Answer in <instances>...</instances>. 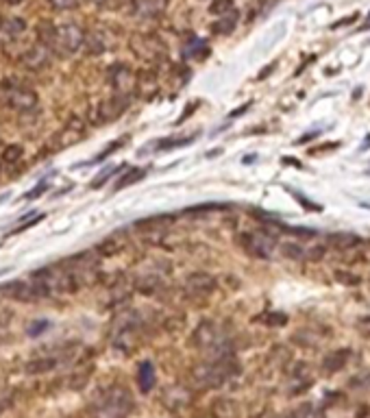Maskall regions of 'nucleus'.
Segmentation results:
<instances>
[{"instance_id": "obj_1", "label": "nucleus", "mask_w": 370, "mask_h": 418, "mask_svg": "<svg viewBox=\"0 0 370 418\" xmlns=\"http://www.w3.org/2000/svg\"><path fill=\"white\" fill-rule=\"evenodd\" d=\"M33 281L37 284V288L42 290L44 297H61V294L77 292L81 288L79 279L74 277L68 260L40 268L37 273H33Z\"/></svg>"}, {"instance_id": "obj_2", "label": "nucleus", "mask_w": 370, "mask_h": 418, "mask_svg": "<svg viewBox=\"0 0 370 418\" xmlns=\"http://www.w3.org/2000/svg\"><path fill=\"white\" fill-rule=\"evenodd\" d=\"M194 347L203 353L207 360H218L233 355V342L229 331L222 327L220 323L205 321L194 329Z\"/></svg>"}, {"instance_id": "obj_3", "label": "nucleus", "mask_w": 370, "mask_h": 418, "mask_svg": "<svg viewBox=\"0 0 370 418\" xmlns=\"http://www.w3.org/2000/svg\"><path fill=\"white\" fill-rule=\"evenodd\" d=\"M238 373H240V364L236 362L233 355H227V358L207 360L205 364L196 366L192 371V384L199 390H212V388L225 386Z\"/></svg>"}, {"instance_id": "obj_4", "label": "nucleus", "mask_w": 370, "mask_h": 418, "mask_svg": "<svg viewBox=\"0 0 370 418\" xmlns=\"http://www.w3.org/2000/svg\"><path fill=\"white\" fill-rule=\"evenodd\" d=\"M133 412V395L125 386H109L90 408V418H129Z\"/></svg>"}, {"instance_id": "obj_5", "label": "nucleus", "mask_w": 370, "mask_h": 418, "mask_svg": "<svg viewBox=\"0 0 370 418\" xmlns=\"http://www.w3.org/2000/svg\"><path fill=\"white\" fill-rule=\"evenodd\" d=\"M85 40V33L79 24H57V27H44L42 31V44L51 48V53L57 57H72L81 51Z\"/></svg>"}, {"instance_id": "obj_6", "label": "nucleus", "mask_w": 370, "mask_h": 418, "mask_svg": "<svg viewBox=\"0 0 370 418\" xmlns=\"http://www.w3.org/2000/svg\"><path fill=\"white\" fill-rule=\"evenodd\" d=\"M0 103L11 112L33 114L40 105V96L18 79H3L0 81Z\"/></svg>"}, {"instance_id": "obj_7", "label": "nucleus", "mask_w": 370, "mask_h": 418, "mask_svg": "<svg viewBox=\"0 0 370 418\" xmlns=\"http://www.w3.org/2000/svg\"><path fill=\"white\" fill-rule=\"evenodd\" d=\"M142 329V316L140 312H133V310H127V312H120L114 323H111V340L118 349H129L131 344L138 340V334Z\"/></svg>"}, {"instance_id": "obj_8", "label": "nucleus", "mask_w": 370, "mask_h": 418, "mask_svg": "<svg viewBox=\"0 0 370 418\" xmlns=\"http://www.w3.org/2000/svg\"><path fill=\"white\" fill-rule=\"evenodd\" d=\"M74 358V349L72 347H44L42 353L33 355V358L27 362V373L31 375H44L51 373L55 368L68 364Z\"/></svg>"}, {"instance_id": "obj_9", "label": "nucleus", "mask_w": 370, "mask_h": 418, "mask_svg": "<svg viewBox=\"0 0 370 418\" xmlns=\"http://www.w3.org/2000/svg\"><path fill=\"white\" fill-rule=\"evenodd\" d=\"M238 244L240 247L257 257V260H270L277 249V238L270 236L266 231H255V233H240L238 236Z\"/></svg>"}, {"instance_id": "obj_10", "label": "nucleus", "mask_w": 370, "mask_h": 418, "mask_svg": "<svg viewBox=\"0 0 370 418\" xmlns=\"http://www.w3.org/2000/svg\"><path fill=\"white\" fill-rule=\"evenodd\" d=\"M131 51L144 61H162L166 59V46L164 42L148 33H138L131 38Z\"/></svg>"}, {"instance_id": "obj_11", "label": "nucleus", "mask_w": 370, "mask_h": 418, "mask_svg": "<svg viewBox=\"0 0 370 418\" xmlns=\"http://www.w3.org/2000/svg\"><path fill=\"white\" fill-rule=\"evenodd\" d=\"M0 294L11 301H22V303H35L40 299H46L33 279L31 281H9V284L0 286Z\"/></svg>"}, {"instance_id": "obj_12", "label": "nucleus", "mask_w": 370, "mask_h": 418, "mask_svg": "<svg viewBox=\"0 0 370 418\" xmlns=\"http://www.w3.org/2000/svg\"><path fill=\"white\" fill-rule=\"evenodd\" d=\"M216 290V279L207 273H192L183 281V292L190 299H205Z\"/></svg>"}, {"instance_id": "obj_13", "label": "nucleus", "mask_w": 370, "mask_h": 418, "mask_svg": "<svg viewBox=\"0 0 370 418\" xmlns=\"http://www.w3.org/2000/svg\"><path fill=\"white\" fill-rule=\"evenodd\" d=\"M135 81H138V77H135V72L125 66V64H116L111 66L109 70V83L111 88L116 90L118 96H131V92H135Z\"/></svg>"}, {"instance_id": "obj_14", "label": "nucleus", "mask_w": 370, "mask_h": 418, "mask_svg": "<svg viewBox=\"0 0 370 418\" xmlns=\"http://www.w3.org/2000/svg\"><path fill=\"white\" fill-rule=\"evenodd\" d=\"M127 107H129V98L116 94L114 98H109V101L98 105V109H96V122H98V125L114 122V120H118L122 114L127 112Z\"/></svg>"}, {"instance_id": "obj_15", "label": "nucleus", "mask_w": 370, "mask_h": 418, "mask_svg": "<svg viewBox=\"0 0 370 418\" xmlns=\"http://www.w3.org/2000/svg\"><path fill=\"white\" fill-rule=\"evenodd\" d=\"M51 48H48L46 44H42V42H37V44H33V46H29L27 51L22 53V64H24V68H29V70H33V72H40V70H44L48 64H51Z\"/></svg>"}, {"instance_id": "obj_16", "label": "nucleus", "mask_w": 370, "mask_h": 418, "mask_svg": "<svg viewBox=\"0 0 370 418\" xmlns=\"http://www.w3.org/2000/svg\"><path fill=\"white\" fill-rule=\"evenodd\" d=\"M170 0H133V16L140 20H153L164 16Z\"/></svg>"}, {"instance_id": "obj_17", "label": "nucleus", "mask_w": 370, "mask_h": 418, "mask_svg": "<svg viewBox=\"0 0 370 418\" xmlns=\"http://www.w3.org/2000/svg\"><path fill=\"white\" fill-rule=\"evenodd\" d=\"M24 31H27V22L22 18H18V16L0 18V44L16 42Z\"/></svg>"}, {"instance_id": "obj_18", "label": "nucleus", "mask_w": 370, "mask_h": 418, "mask_svg": "<svg viewBox=\"0 0 370 418\" xmlns=\"http://www.w3.org/2000/svg\"><path fill=\"white\" fill-rule=\"evenodd\" d=\"M351 358V349H336V351H331L325 355V360H323V371L327 375H333V373H338L342 371L344 366H347Z\"/></svg>"}, {"instance_id": "obj_19", "label": "nucleus", "mask_w": 370, "mask_h": 418, "mask_svg": "<svg viewBox=\"0 0 370 418\" xmlns=\"http://www.w3.org/2000/svg\"><path fill=\"white\" fill-rule=\"evenodd\" d=\"M327 244L338 251H349L355 249L357 244H362V238L355 236V233H347V231H336V233H329L327 236Z\"/></svg>"}, {"instance_id": "obj_20", "label": "nucleus", "mask_w": 370, "mask_h": 418, "mask_svg": "<svg viewBox=\"0 0 370 418\" xmlns=\"http://www.w3.org/2000/svg\"><path fill=\"white\" fill-rule=\"evenodd\" d=\"M125 242H127V236H125V231H118V233H111L109 238H105L101 244H98V253L101 255H116L120 253L122 249H125Z\"/></svg>"}, {"instance_id": "obj_21", "label": "nucleus", "mask_w": 370, "mask_h": 418, "mask_svg": "<svg viewBox=\"0 0 370 418\" xmlns=\"http://www.w3.org/2000/svg\"><path fill=\"white\" fill-rule=\"evenodd\" d=\"M164 284V277L159 270H153V273H142L138 275V279H135V286H138V290L146 292V294H151L155 290H159Z\"/></svg>"}, {"instance_id": "obj_22", "label": "nucleus", "mask_w": 370, "mask_h": 418, "mask_svg": "<svg viewBox=\"0 0 370 418\" xmlns=\"http://www.w3.org/2000/svg\"><path fill=\"white\" fill-rule=\"evenodd\" d=\"M238 18H240V14L236 9L231 11V14H227V16H220L216 22H212V33H216V35H229V33H233V29L238 27Z\"/></svg>"}, {"instance_id": "obj_23", "label": "nucleus", "mask_w": 370, "mask_h": 418, "mask_svg": "<svg viewBox=\"0 0 370 418\" xmlns=\"http://www.w3.org/2000/svg\"><path fill=\"white\" fill-rule=\"evenodd\" d=\"M83 46H85V51H88L90 55H103L107 51V38H105V33H90V35H85V40H83Z\"/></svg>"}, {"instance_id": "obj_24", "label": "nucleus", "mask_w": 370, "mask_h": 418, "mask_svg": "<svg viewBox=\"0 0 370 418\" xmlns=\"http://www.w3.org/2000/svg\"><path fill=\"white\" fill-rule=\"evenodd\" d=\"M138 384L142 392H151L155 388V366L151 362H142L140 364V373H138Z\"/></svg>"}, {"instance_id": "obj_25", "label": "nucleus", "mask_w": 370, "mask_h": 418, "mask_svg": "<svg viewBox=\"0 0 370 418\" xmlns=\"http://www.w3.org/2000/svg\"><path fill=\"white\" fill-rule=\"evenodd\" d=\"M281 253H283V257H288V260H294V262L305 260V249L301 247V244H296V242L281 244Z\"/></svg>"}, {"instance_id": "obj_26", "label": "nucleus", "mask_w": 370, "mask_h": 418, "mask_svg": "<svg viewBox=\"0 0 370 418\" xmlns=\"http://www.w3.org/2000/svg\"><path fill=\"white\" fill-rule=\"evenodd\" d=\"M233 9H236V5H233V0H212V5H209V14L220 18V16L231 14Z\"/></svg>"}, {"instance_id": "obj_27", "label": "nucleus", "mask_w": 370, "mask_h": 418, "mask_svg": "<svg viewBox=\"0 0 370 418\" xmlns=\"http://www.w3.org/2000/svg\"><path fill=\"white\" fill-rule=\"evenodd\" d=\"M22 155H24L22 146H18V144H14V146H7V149L3 151V164L14 166V164H18V162H20Z\"/></svg>"}, {"instance_id": "obj_28", "label": "nucleus", "mask_w": 370, "mask_h": 418, "mask_svg": "<svg viewBox=\"0 0 370 418\" xmlns=\"http://www.w3.org/2000/svg\"><path fill=\"white\" fill-rule=\"evenodd\" d=\"M336 281L338 284H342V286H349V288H357L362 284V279L357 277V275H353V273H347V270H336Z\"/></svg>"}, {"instance_id": "obj_29", "label": "nucleus", "mask_w": 370, "mask_h": 418, "mask_svg": "<svg viewBox=\"0 0 370 418\" xmlns=\"http://www.w3.org/2000/svg\"><path fill=\"white\" fill-rule=\"evenodd\" d=\"M259 321L266 323L268 327H283V325L288 323V316L286 314H279V312H270V314L259 318Z\"/></svg>"}, {"instance_id": "obj_30", "label": "nucleus", "mask_w": 370, "mask_h": 418, "mask_svg": "<svg viewBox=\"0 0 370 418\" xmlns=\"http://www.w3.org/2000/svg\"><path fill=\"white\" fill-rule=\"evenodd\" d=\"M140 179H144V170H129V175L127 177H122L120 181H118V186H116V190H122V188H127V186H133V183H138Z\"/></svg>"}, {"instance_id": "obj_31", "label": "nucleus", "mask_w": 370, "mask_h": 418, "mask_svg": "<svg viewBox=\"0 0 370 418\" xmlns=\"http://www.w3.org/2000/svg\"><path fill=\"white\" fill-rule=\"evenodd\" d=\"M325 255H327V244H318V247H312L310 251H305V260L320 262V260H325Z\"/></svg>"}, {"instance_id": "obj_32", "label": "nucleus", "mask_w": 370, "mask_h": 418, "mask_svg": "<svg viewBox=\"0 0 370 418\" xmlns=\"http://www.w3.org/2000/svg\"><path fill=\"white\" fill-rule=\"evenodd\" d=\"M281 233H292V236H301V238H314L316 231L314 229H305V227H286L281 225Z\"/></svg>"}, {"instance_id": "obj_33", "label": "nucleus", "mask_w": 370, "mask_h": 418, "mask_svg": "<svg viewBox=\"0 0 370 418\" xmlns=\"http://www.w3.org/2000/svg\"><path fill=\"white\" fill-rule=\"evenodd\" d=\"M81 0H48V5L57 11H70V9H77Z\"/></svg>"}, {"instance_id": "obj_34", "label": "nucleus", "mask_w": 370, "mask_h": 418, "mask_svg": "<svg viewBox=\"0 0 370 418\" xmlns=\"http://www.w3.org/2000/svg\"><path fill=\"white\" fill-rule=\"evenodd\" d=\"M357 329H360L366 338H370V314H368V316H364V318H360V321H357Z\"/></svg>"}, {"instance_id": "obj_35", "label": "nucleus", "mask_w": 370, "mask_h": 418, "mask_svg": "<svg viewBox=\"0 0 370 418\" xmlns=\"http://www.w3.org/2000/svg\"><path fill=\"white\" fill-rule=\"evenodd\" d=\"M351 386L353 388H366V386H370V373H366V375H362V377H355V379H351Z\"/></svg>"}, {"instance_id": "obj_36", "label": "nucleus", "mask_w": 370, "mask_h": 418, "mask_svg": "<svg viewBox=\"0 0 370 418\" xmlns=\"http://www.w3.org/2000/svg\"><path fill=\"white\" fill-rule=\"evenodd\" d=\"M46 327H48V323H46V321L33 323V325L29 327V336H37V334H42V329H46Z\"/></svg>"}, {"instance_id": "obj_37", "label": "nucleus", "mask_w": 370, "mask_h": 418, "mask_svg": "<svg viewBox=\"0 0 370 418\" xmlns=\"http://www.w3.org/2000/svg\"><path fill=\"white\" fill-rule=\"evenodd\" d=\"M357 18H360V16H351V18H347V20H340V22H336V24H333V29H338V27H344V24H351V22H355Z\"/></svg>"}, {"instance_id": "obj_38", "label": "nucleus", "mask_w": 370, "mask_h": 418, "mask_svg": "<svg viewBox=\"0 0 370 418\" xmlns=\"http://www.w3.org/2000/svg\"><path fill=\"white\" fill-rule=\"evenodd\" d=\"M5 3H9V5H20V3H24V0H5Z\"/></svg>"}, {"instance_id": "obj_39", "label": "nucleus", "mask_w": 370, "mask_h": 418, "mask_svg": "<svg viewBox=\"0 0 370 418\" xmlns=\"http://www.w3.org/2000/svg\"><path fill=\"white\" fill-rule=\"evenodd\" d=\"M266 3H268V5H277V3H279V0H266Z\"/></svg>"}]
</instances>
